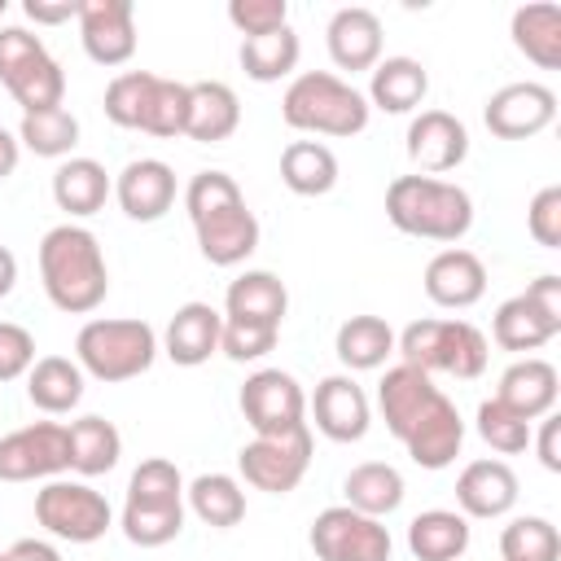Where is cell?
Returning <instances> with one entry per match:
<instances>
[{"instance_id": "6da1fadb", "label": "cell", "mask_w": 561, "mask_h": 561, "mask_svg": "<svg viewBox=\"0 0 561 561\" xmlns=\"http://www.w3.org/2000/svg\"><path fill=\"white\" fill-rule=\"evenodd\" d=\"M184 210L206 263L237 267L259 250V219L228 171H197L184 188Z\"/></svg>"}, {"instance_id": "7a4b0ae2", "label": "cell", "mask_w": 561, "mask_h": 561, "mask_svg": "<svg viewBox=\"0 0 561 561\" xmlns=\"http://www.w3.org/2000/svg\"><path fill=\"white\" fill-rule=\"evenodd\" d=\"M39 280L57 311L88 316L110 294V267L101 241L83 224H57L39 241Z\"/></svg>"}, {"instance_id": "3957f363", "label": "cell", "mask_w": 561, "mask_h": 561, "mask_svg": "<svg viewBox=\"0 0 561 561\" xmlns=\"http://www.w3.org/2000/svg\"><path fill=\"white\" fill-rule=\"evenodd\" d=\"M386 219L421 241H460L473 228V197L434 175H394L386 188Z\"/></svg>"}, {"instance_id": "277c9868", "label": "cell", "mask_w": 561, "mask_h": 561, "mask_svg": "<svg viewBox=\"0 0 561 561\" xmlns=\"http://www.w3.org/2000/svg\"><path fill=\"white\" fill-rule=\"evenodd\" d=\"M368 114L373 105L364 101V92L333 70H302L280 96V118L294 131L311 136H359L368 127Z\"/></svg>"}, {"instance_id": "5b68a950", "label": "cell", "mask_w": 561, "mask_h": 561, "mask_svg": "<svg viewBox=\"0 0 561 561\" xmlns=\"http://www.w3.org/2000/svg\"><path fill=\"white\" fill-rule=\"evenodd\" d=\"M399 364H412L421 373H451L460 381H473L486 373L491 346L486 333L469 320H412L403 333H394Z\"/></svg>"}, {"instance_id": "8992f818", "label": "cell", "mask_w": 561, "mask_h": 561, "mask_svg": "<svg viewBox=\"0 0 561 561\" xmlns=\"http://www.w3.org/2000/svg\"><path fill=\"white\" fill-rule=\"evenodd\" d=\"M158 359V333L145 320H88L75 337V364L114 386V381H131L140 373H149Z\"/></svg>"}, {"instance_id": "52a82bcc", "label": "cell", "mask_w": 561, "mask_h": 561, "mask_svg": "<svg viewBox=\"0 0 561 561\" xmlns=\"http://www.w3.org/2000/svg\"><path fill=\"white\" fill-rule=\"evenodd\" d=\"M0 83L22 105V114L53 110L66 96V75L57 57L26 26H0Z\"/></svg>"}, {"instance_id": "ba28073f", "label": "cell", "mask_w": 561, "mask_h": 561, "mask_svg": "<svg viewBox=\"0 0 561 561\" xmlns=\"http://www.w3.org/2000/svg\"><path fill=\"white\" fill-rule=\"evenodd\" d=\"M561 333V276L543 272L526 285V294H513L495 307L491 337L504 351H539Z\"/></svg>"}, {"instance_id": "9c48e42d", "label": "cell", "mask_w": 561, "mask_h": 561, "mask_svg": "<svg viewBox=\"0 0 561 561\" xmlns=\"http://www.w3.org/2000/svg\"><path fill=\"white\" fill-rule=\"evenodd\" d=\"M35 522L66 543H96L110 526H114V508L101 491H92L88 482H66V478H48L35 491Z\"/></svg>"}, {"instance_id": "30bf717a", "label": "cell", "mask_w": 561, "mask_h": 561, "mask_svg": "<svg viewBox=\"0 0 561 561\" xmlns=\"http://www.w3.org/2000/svg\"><path fill=\"white\" fill-rule=\"evenodd\" d=\"M241 416L254 430V438H280L307 425V394L294 373L285 368H259L241 386Z\"/></svg>"}, {"instance_id": "8fae6325", "label": "cell", "mask_w": 561, "mask_h": 561, "mask_svg": "<svg viewBox=\"0 0 561 561\" xmlns=\"http://www.w3.org/2000/svg\"><path fill=\"white\" fill-rule=\"evenodd\" d=\"M307 543L320 561H390L394 543L390 530L381 526V517L355 513L346 504H333L324 513H316Z\"/></svg>"}, {"instance_id": "7c38bea8", "label": "cell", "mask_w": 561, "mask_h": 561, "mask_svg": "<svg viewBox=\"0 0 561 561\" xmlns=\"http://www.w3.org/2000/svg\"><path fill=\"white\" fill-rule=\"evenodd\" d=\"M311 465V430H294L280 438H250L237 451V469L245 486L267 491V495H289Z\"/></svg>"}, {"instance_id": "4fadbf2b", "label": "cell", "mask_w": 561, "mask_h": 561, "mask_svg": "<svg viewBox=\"0 0 561 561\" xmlns=\"http://www.w3.org/2000/svg\"><path fill=\"white\" fill-rule=\"evenodd\" d=\"M394 438L408 447V456H412L421 469H447V465L460 456V447H465V421H460L456 403H451L443 390H434V394L399 425Z\"/></svg>"}, {"instance_id": "5bb4252c", "label": "cell", "mask_w": 561, "mask_h": 561, "mask_svg": "<svg viewBox=\"0 0 561 561\" xmlns=\"http://www.w3.org/2000/svg\"><path fill=\"white\" fill-rule=\"evenodd\" d=\"M61 469H70V447H66L61 421H31L0 438V482L57 478Z\"/></svg>"}, {"instance_id": "9a60e30c", "label": "cell", "mask_w": 561, "mask_h": 561, "mask_svg": "<svg viewBox=\"0 0 561 561\" xmlns=\"http://www.w3.org/2000/svg\"><path fill=\"white\" fill-rule=\"evenodd\" d=\"M557 118V92L535 83V79H522V83H504L500 92L486 96L482 105V123L491 136L500 140H530L539 136L548 123Z\"/></svg>"}, {"instance_id": "2e32d148", "label": "cell", "mask_w": 561, "mask_h": 561, "mask_svg": "<svg viewBox=\"0 0 561 561\" xmlns=\"http://www.w3.org/2000/svg\"><path fill=\"white\" fill-rule=\"evenodd\" d=\"M79 39L96 66H123L136 53L131 0H79Z\"/></svg>"}, {"instance_id": "e0dca14e", "label": "cell", "mask_w": 561, "mask_h": 561, "mask_svg": "<svg viewBox=\"0 0 561 561\" xmlns=\"http://www.w3.org/2000/svg\"><path fill=\"white\" fill-rule=\"evenodd\" d=\"M469 158V131L456 114L447 110H421L408 123V162L416 167V175H443L456 171Z\"/></svg>"}, {"instance_id": "ac0fdd59", "label": "cell", "mask_w": 561, "mask_h": 561, "mask_svg": "<svg viewBox=\"0 0 561 561\" xmlns=\"http://www.w3.org/2000/svg\"><path fill=\"white\" fill-rule=\"evenodd\" d=\"M311 421L333 443H359L373 425V403L351 373H333L311 394Z\"/></svg>"}, {"instance_id": "d6986e66", "label": "cell", "mask_w": 561, "mask_h": 561, "mask_svg": "<svg viewBox=\"0 0 561 561\" xmlns=\"http://www.w3.org/2000/svg\"><path fill=\"white\" fill-rule=\"evenodd\" d=\"M114 197L127 219L153 224L175 206V171L162 158H131L114 175Z\"/></svg>"}, {"instance_id": "ffe728a7", "label": "cell", "mask_w": 561, "mask_h": 561, "mask_svg": "<svg viewBox=\"0 0 561 561\" xmlns=\"http://www.w3.org/2000/svg\"><path fill=\"white\" fill-rule=\"evenodd\" d=\"M425 298L434 307H447V311H465L473 307L482 294H486V267L473 250H460V245H447L438 250L430 263H425Z\"/></svg>"}, {"instance_id": "44dd1931", "label": "cell", "mask_w": 561, "mask_h": 561, "mask_svg": "<svg viewBox=\"0 0 561 561\" xmlns=\"http://www.w3.org/2000/svg\"><path fill=\"white\" fill-rule=\"evenodd\" d=\"M324 44L337 70H373L381 61V18L364 4H346L329 18Z\"/></svg>"}, {"instance_id": "7402d4cb", "label": "cell", "mask_w": 561, "mask_h": 561, "mask_svg": "<svg viewBox=\"0 0 561 561\" xmlns=\"http://www.w3.org/2000/svg\"><path fill=\"white\" fill-rule=\"evenodd\" d=\"M219 333H224V311H215L210 302H184L167 320L162 351L171 355V364L197 368L219 351Z\"/></svg>"}, {"instance_id": "603a6c76", "label": "cell", "mask_w": 561, "mask_h": 561, "mask_svg": "<svg viewBox=\"0 0 561 561\" xmlns=\"http://www.w3.org/2000/svg\"><path fill=\"white\" fill-rule=\"evenodd\" d=\"M456 504L465 517H504L517 504V473L504 460H469L456 478Z\"/></svg>"}, {"instance_id": "cb8c5ba5", "label": "cell", "mask_w": 561, "mask_h": 561, "mask_svg": "<svg viewBox=\"0 0 561 561\" xmlns=\"http://www.w3.org/2000/svg\"><path fill=\"white\" fill-rule=\"evenodd\" d=\"M289 311V289L276 272H241L228 294H224V320H241V324H267V329H280Z\"/></svg>"}, {"instance_id": "d4e9b609", "label": "cell", "mask_w": 561, "mask_h": 561, "mask_svg": "<svg viewBox=\"0 0 561 561\" xmlns=\"http://www.w3.org/2000/svg\"><path fill=\"white\" fill-rule=\"evenodd\" d=\"M557 386H561L557 381V368L548 359H539V355H526V359H517V364H508L500 373L495 399L504 408H513L517 416L539 421V416H548L557 408Z\"/></svg>"}, {"instance_id": "484cf974", "label": "cell", "mask_w": 561, "mask_h": 561, "mask_svg": "<svg viewBox=\"0 0 561 561\" xmlns=\"http://www.w3.org/2000/svg\"><path fill=\"white\" fill-rule=\"evenodd\" d=\"M241 123V101L228 83L219 79H202L188 83V118H184V136L197 145H219L237 131Z\"/></svg>"}, {"instance_id": "4316f807", "label": "cell", "mask_w": 561, "mask_h": 561, "mask_svg": "<svg viewBox=\"0 0 561 561\" xmlns=\"http://www.w3.org/2000/svg\"><path fill=\"white\" fill-rule=\"evenodd\" d=\"M114 193L110 171L96 158H66L53 171V202L57 210H66L70 219H88L105 206V197Z\"/></svg>"}, {"instance_id": "83f0119b", "label": "cell", "mask_w": 561, "mask_h": 561, "mask_svg": "<svg viewBox=\"0 0 561 561\" xmlns=\"http://www.w3.org/2000/svg\"><path fill=\"white\" fill-rule=\"evenodd\" d=\"M430 92V75L416 57H381L373 66V79H368V105L386 110V114H408L425 101Z\"/></svg>"}, {"instance_id": "f1b7e54d", "label": "cell", "mask_w": 561, "mask_h": 561, "mask_svg": "<svg viewBox=\"0 0 561 561\" xmlns=\"http://www.w3.org/2000/svg\"><path fill=\"white\" fill-rule=\"evenodd\" d=\"M408 548L416 561H460L469 552V517L456 508H425L408 522Z\"/></svg>"}, {"instance_id": "f546056e", "label": "cell", "mask_w": 561, "mask_h": 561, "mask_svg": "<svg viewBox=\"0 0 561 561\" xmlns=\"http://www.w3.org/2000/svg\"><path fill=\"white\" fill-rule=\"evenodd\" d=\"M26 399L44 416H66L83 399V368L66 355H39L26 373Z\"/></svg>"}, {"instance_id": "4dcf8cb0", "label": "cell", "mask_w": 561, "mask_h": 561, "mask_svg": "<svg viewBox=\"0 0 561 561\" xmlns=\"http://www.w3.org/2000/svg\"><path fill=\"white\" fill-rule=\"evenodd\" d=\"M403 473L386 460H364L355 465L346 478H342V495H346V508L355 513H368V517H390L399 504H403Z\"/></svg>"}, {"instance_id": "1f68e13d", "label": "cell", "mask_w": 561, "mask_h": 561, "mask_svg": "<svg viewBox=\"0 0 561 561\" xmlns=\"http://www.w3.org/2000/svg\"><path fill=\"white\" fill-rule=\"evenodd\" d=\"M66 447H70V469L83 478L110 473L123 456V434L105 416H79L66 425Z\"/></svg>"}, {"instance_id": "d6a6232c", "label": "cell", "mask_w": 561, "mask_h": 561, "mask_svg": "<svg viewBox=\"0 0 561 561\" xmlns=\"http://www.w3.org/2000/svg\"><path fill=\"white\" fill-rule=\"evenodd\" d=\"M508 35L517 53H526L535 66L557 70L561 66V4H522L513 9Z\"/></svg>"}, {"instance_id": "836d02e7", "label": "cell", "mask_w": 561, "mask_h": 561, "mask_svg": "<svg viewBox=\"0 0 561 561\" xmlns=\"http://www.w3.org/2000/svg\"><path fill=\"white\" fill-rule=\"evenodd\" d=\"M158 88H162V75H153V70L114 75L110 88H105V118L114 127L149 131V118H153V105H158Z\"/></svg>"}, {"instance_id": "e575fe53", "label": "cell", "mask_w": 561, "mask_h": 561, "mask_svg": "<svg viewBox=\"0 0 561 561\" xmlns=\"http://www.w3.org/2000/svg\"><path fill=\"white\" fill-rule=\"evenodd\" d=\"M280 180L298 197H324L337 184V158L324 140H289L280 153Z\"/></svg>"}, {"instance_id": "d590c367", "label": "cell", "mask_w": 561, "mask_h": 561, "mask_svg": "<svg viewBox=\"0 0 561 561\" xmlns=\"http://www.w3.org/2000/svg\"><path fill=\"white\" fill-rule=\"evenodd\" d=\"M184 508L215 526V530H228L245 517V491L232 473H197L188 486H184Z\"/></svg>"}, {"instance_id": "8d00e7d4", "label": "cell", "mask_w": 561, "mask_h": 561, "mask_svg": "<svg viewBox=\"0 0 561 561\" xmlns=\"http://www.w3.org/2000/svg\"><path fill=\"white\" fill-rule=\"evenodd\" d=\"M333 351L351 373L381 368L394 355V329L381 316H351V320H342V329L333 337Z\"/></svg>"}, {"instance_id": "74e56055", "label": "cell", "mask_w": 561, "mask_h": 561, "mask_svg": "<svg viewBox=\"0 0 561 561\" xmlns=\"http://www.w3.org/2000/svg\"><path fill=\"white\" fill-rule=\"evenodd\" d=\"M298 35L294 26H280L272 35H254V39H241V70L254 79V83H276L285 75H294L298 66Z\"/></svg>"}, {"instance_id": "f35d334b", "label": "cell", "mask_w": 561, "mask_h": 561, "mask_svg": "<svg viewBox=\"0 0 561 561\" xmlns=\"http://www.w3.org/2000/svg\"><path fill=\"white\" fill-rule=\"evenodd\" d=\"M18 140L35 158H61L66 162L70 149L79 145V118L66 105H53V110H39V114H22Z\"/></svg>"}, {"instance_id": "ab89813d", "label": "cell", "mask_w": 561, "mask_h": 561, "mask_svg": "<svg viewBox=\"0 0 561 561\" xmlns=\"http://www.w3.org/2000/svg\"><path fill=\"white\" fill-rule=\"evenodd\" d=\"M127 504H140V508H171V504H184V478L180 469L167 460V456H149L136 465L131 482H127Z\"/></svg>"}, {"instance_id": "60d3db41", "label": "cell", "mask_w": 561, "mask_h": 561, "mask_svg": "<svg viewBox=\"0 0 561 561\" xmlns=\"http://www.w3.org/2000/svg\"><path fill=\"white\" fill-rule=\"evenodd\" d=\"M500 552H504V561H557L561 535L548 517H513L500 530Z\"/></svg>"}, {"instance_id": "b9f144b4", "label": "cell", "mask_w": 561, "mask_h": 561, "mask_svg": "<svg viewBox=\"0 0 561 561\" xmlns=\"http://www.w3.org/2000/svg\"><path fill=\"white\" fill-rule=\"evenodd\" d=\"M184 504H171V508H140V504H123V535L136 543V548H162L171 543L180 530H184Z\"/></svg>"}, {"instance_id": "7bdbcfd3", "label": "cell", "mask_w": 561, "mask_h": 561, "mask_svg": "<svg viewBox=\"0 0 561 561\" xmlns=\"http://www.w3.org/2000/svg\"><path fill=\"white\" fill-rule=\"evenodd\" d=\"M478 434H482V443L486 447H495L500 456H517V451H526L530 447V421L526 416H517L513 408H504L500 399H486V403H478Z\"/></svg>"}, {"instance_id": "ee69618b", "label": "cell", "mask_w": 561, "mask_h": 561, "mask_svg": "<svg viewBox=\"0 0 561 561\" xmlns=\"http://www.w3.org/2000/svg\"><path fill=\"white\" fill-rule=\"evenodd\" d=\"M228 22L254 39V35H272L280 26H289V4L285 0H228Z\"/></svg>"}, {"instance_id": "f6af8a7d", "label": "cell", "mask_w": 561, "mask_h": 561, "mask_svg": "<svg viewBox=\"0 0 561 561\" xmlns=\"http://www.w3.org/2000/svg\"><path fill=\"white\" fill-rule=\"evenodd\" d=\"M280 329H267V324H241V320H224V333H219V351L237 364H250V359H263L272 346H276Z\"/></svg>"}, {"instance_id": "bcb514c9", "label": "cell", "mask_w": 561, "mask_h": 561, "mask_svg": "<svg viewBox=\"0 0 561 561\" xmlns=\"http://www.w3.org/2000/svg\"><path fill=\"white\" fill-rule=\"evenodd\" d=\"M526 228L543 250H561V184H548L526 206Z\"/></svg>"}, {"instance_id": "7dc6e473", "label": "cell", "mask_w": 561, "mask_h": 561, "mask_svg": "<svg viewBox=\"0 0 561 561\" xmlns=\"http://www.w3.org/2000/svg\"><path fill=\"white\" fill-rule=\"evenodd\" d=\"M31 364H35V337H31V329H22L13 320H0V381L26 377Z\"/></svg>"}, {"instance_id": "c3c4849f", "label": "cell", "mask_w": 561, "mask_h": 561, "mask_svg": "<svg viewBox=\"0 0 561 561\" xmlns=\"http://www.w3.org/2000/svg\"><path fill=\"white\" fill-rule=\"evenodd\" d=\"M22 9L35 26H61V22L79 18V0H26Z\"/></svg>"}, {"instance_id": "681fc988", "label": "cell", "mask_w": 561, "mask_h": 561, "mask_svg": "<svg viewBox=\"0 0 561 561\" xmlns=\"http://www.w3.org/2000/svg\"><path fill=\"white\" fill-rule=\"evenodd\" d=\"M535 447H539V460H543V469L548 473H561V416H539V438H535Z\"/></svg>"}, {"instance_id": "f907efd6", "label": "cell", "mask_w": 561, "mask_h": 561, "mask_svg": "<svg viewBox=\"0 0 561 561\" xmlns=\"http://www.w3.org/2000/svg\"><path fill=\"white\" fill-rule=\"evenodd\" d=\"M4 561H61V552H57L48 539H18V543L4 552Z\"/></svg>"}, {"instance_id": "816d5d0a", "label": "cell", "mask_w": 561, "mask_h": 561, "mask_svg": "<svg viewBox=\"0 0 561 561\" xmlns=\"http://www.w3.org/2000/svg\"><path fill=\"white\" fill-rule=\"evenodd\" d=\"M18 158H22V140L9 127H0V180H9L18 171Z\"/></svg>"}, {"instance_id": "f5cc1de1", "label": "cell", "mask_w": 561, "mask_h": 561, "mask_svg": "<svg viewBox=\"0 0 561 561\" xmlns=\"http://www.w3.org/2000/svg\"><path fill=\"white\" fill-rule=\"evenodd\" d=\"M13 285H18V259L9 245H0V298H9Z\"/></svg>"}, {"instance_id": "db71d44e", "label": "cell", "mask_w": 561, "mask_h": 561, "mask_svg": "<svg viewBox=\"0 0 561 561\" xmlns=\"http://www.w3.org/2000/svg\"><path fill=\"white\" fill-rule=\"evenodd\" d=\"M0 13H4V0H0Z\"/></svg>"}, {"instance_id": "11a10c76", "label": "cell", "mask_w": 561, "mask_h": 561, "mask_svg": "<svg viewBox=\"0 0 561 561\" xmlns=\"http://www.w3.org/2000/svg\"><path fill=\"white\" fill-rule=\"evenodd\" d=\"M0 561H4V552H0Z\"/></svg>"}]
</instances>
